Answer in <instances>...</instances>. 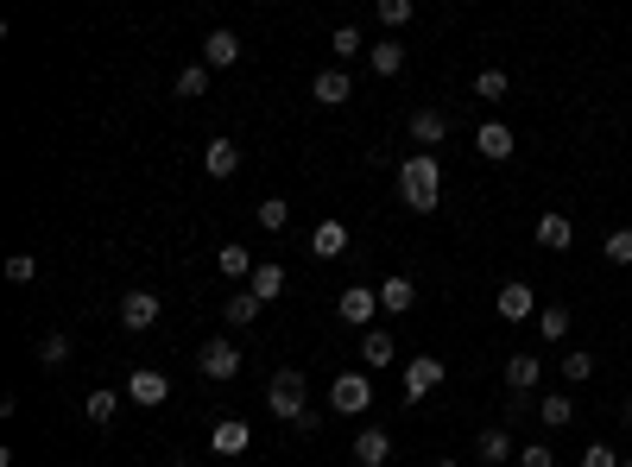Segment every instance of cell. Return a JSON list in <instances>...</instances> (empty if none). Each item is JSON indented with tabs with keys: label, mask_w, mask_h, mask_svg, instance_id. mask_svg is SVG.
<instances>
[{
	"label": "cell",
	"mask_w": 632,
	"mask_h": 467,
	"mask_svg": "<svg viewBox=\"0 0 632 467\" xmlns=\"http://www.w3.org/2000/svg\"><path fill=\"white\" fill-rule=\"evenodd\" d=\"M411 303H418V284H411L405 272H392V278L380 284V310H386V316H405Z\"/></svg>",
	"instance_id": "obj_20"
},
{
	"label": "cell",
	"mask_w": 632,
	"mask_h": 467,
	"mask_svg": "<svg viewBox=\"0 0 632 467\" xmlns=\"http://www.w3.org/2000/svg\"><path fill=\"white\" fill-rule=\"evenodd\" d=\"M538 417H544V430H563V423H576V398L550 392V398H538Z\"/></svg>",
	"instance_id": "obj_26"
},
{
	"label": "cell",
	"mask_w": 632,
	"mask_h": 467,
	"mask_svg": "<svg viewBox=\"0 0 632 467\" xmlns=\"http://www.w3.org/2000/svg\"><path fill=\"white\" fill-rule=\"evenodd\" d=\"M576 467H620V449H607V442H588Z\"/></svg>",
	"instance_id": "obj_39"
},
{
	"label": "cell",
	"mask_w": 632,
	"mask_h": 467,
	"mask_svg": "<svg viewBox=\"0 0 632 467\" xmlns=\"http://www.w3.org/2000/svg\"><path fill=\"white\" fill-rule=\"evenodd\" d=\"M260 228H266V234H285V228H291V202H285V196H266V202H260Z\"/></svg>",
	"instance_id": "obj_31"
},
{
	"label": "cell",
	"mask_w": 632,
	"mask_h": 467,
	"mask_svg": "<svg viewBox=\"0 0 632 467\" xmlns=\"http://www.w3.org/2000/svg\"><path fill=\"white\" fill-rule=\"evenodd\" d=\"M196 367H203L215 385H222V379H234V373H241V348H234L228 335H209L203 348H196Z\"/></svg>",
	"instance_id": "obj_4"
},
{
	"label": "cell",
	"mask_w": 632,
	"mask_h": 467,
	"mask_svg": "<svg viewBox=\"0 0 632 467\" xmlns=\"http://www.w3.org/2000/svg\"><path fill=\"white\" fill-rule=\"evenodd\" d=\"M563 379H569V385L595 379V354H563Z\"/></svg>",
	"instance_id": "obj_36"
},
{
	"label": "cell",
	"mask_w": 632,
	"mask_h": 467,
	"mask_svg": "<svg viewBox=\"0 0 632 467\" xmlns=\"http://www.w3.org/2000/svg\"><path fill=\"white\" fill-rule=\"evenodd\" d=\"M437 385H443V360H437V354H418V360L405 367V398H411V404L430 398Z\"/></svg>",
	"instance_id": "obj_8"
},
{
	"label": "cell",
	"mask_w": 632,
	"mask_h": 467,
	"mask_svg": "<svg viewBox=\"0 0 632 467\" xmlns=\"http://www.w3.org/2000/svg\"><path fill=\"white\" fill-rule=\"evenodd\" d=\"M260 310H266V303L253 297V291H234V297L222 303V322H228V329H253V322H260Z\"/></svg>",
	"instance_id": "obj_24"
},
{
	"label": "cell",
	"mask_w": 632,
	"mask_h": 467,
	"mask_svg": "<svg viewBox=\"0 0 632 467\" xmlns=\"http://www.w3.org/2000/svg\"><path fill=\"white\" fill-rule=\"evenodd\" d=\"M215 266H222V278H253V266H260V259H253L247 247H222V253H215Z\"/></svg>",
	"instance_id": "obj_27"
},
{
	"label": "cell",
	"mask_w": 632,
	"mask_h": 467,
	"mask_svg": "<svg viewBox=\"0 0 632 467\" xmlns=\"http://www.w3.org/2000/svg\"><path fill=\"white\" fill-rule=\"evenodd\" d=\"M310 95H316V108H348V101H354V76L342 64H329V70H316Z\"/></svg>",
	"instance_id": "obj_6"
},
{
	"label": "cell",
	"mask_w": 632,
	"mask_h": 467,
	"mask_svg": "<svg viewBox=\"0 0 632 467\" xmlns=\"http://www.w3.org/2000/svg\"><path fill=\"white\" fill-rule=\"evenodd\" d=\"M310 253H316V259H342V253H348V228H342V221H316Z\"/></svg>",
	"instance_id": "obj_23"
},
{
	"label": "cell",
	"mask_w": 632,
	"mask_h": 467,
	"mask_svg": "<svg viewBox=\"0 0 632 467\" xmlns=\"http://www.w3.org/2000/svg\"><path fill=\"white\" fill-rule=\"evenodd\" d=\"M474 455L487 467H500V461H519V442H512V430H481L474 436Z\"/></svg>",
	"instance_id": "obj_18"
},
{
	"label": "cell",
	"mask_w": 632,
	"mask_h": 467,
	"mask_svg": "<svg viewBox=\"0 0 632 467\" xmlns=\"http://www.w3.org/2000/svg\"><path fill=\"white\" fill-rule=\"evenodd\" d=\"M7 278H13V284H32V278H38V259H32V253H13V259H7Z\"/></svg>",
	"instance_id": "obj_40"
},
{
	"label": "cell",
	"mask_w": 632,
	"mask_h": 467,
	"mask_svg": "<svg viewBox=\"0 0 632 467\" xmlns=\"http://www.w3.org/2000/svg\"><path fill=\"white\" fill-rule=\"evenodd\" d=\"M538 379H544V360L538 354H512L506 360V392L512 398H531V392H538Z\"/></svg>",
	"instance_id": "obj_11"
},
{
	"label": "cell",
	"mask_w": 632,
	"mask_h": 467,
	"mask_svg": "<svg viewBox=\"0 0 632 467\" xmlns=\"http://www.w3.org/2000/svg\"><path fill=\"white\" fill-rule=\"evenodd\" d=\"M411 139H418L424 152L443 146V139H449V114L443 108H418V114H411Z\"/></svg>",
	"instance_id": "obj_17"
},
{
	"label": "cell",
	"mask_w": 632,
	"mask_h": 467,
	"mask_svg": "<svg viewBox=\"0 0 632 467\" xmlns=\"http://www.w3.org/2000/svg\"><path fill=\"white\" fill-rule=\"evenodd\" d=\"M165 398H171V379H165V373H152V367H133V373H127V404L152 411V404H165Z\"/></svg>",
	"instance_id": "obj_7"
},
{
	"label": "cell",
	"mask_w": 632,
	"mask_h": 467,
	"mask_svg": "<svg viewBox=\"0 0 632 467\" xmlns=\"http://www.w3.org/2000/svg\"><path fill=\"white\" fill-rule=\"evenodd\" d=\"M367 70H373V76H399V70H405V45H399V38L367 45Z\"/></svg>",
	"instance_id": "obj_25"
},
{
	"label": "cell",
	"mask_w": 632,
	"mask_h": 467,
	"mask_svg": "<svg viewBox=\"0 0 632 467\" xmlns=\"http://www.w3.org/2000/svg\"><path fill=\"white\" fill-rule=\"evenodd\" d=\"M493 310H500V322H538V291H531L525 278H506L500 297H493Z\"/></svg>",
	"instance_id": "obj_5"
},
{
	"label": "cell",
	"mask_w": 632,
	"mask_h": 467,
	"mask_svg": "<svg viewBox=\"0 0 632 467\" xmlns=\"http://www.w3.org/2000/svg\"><path fill=\"white\" fill-rule=\"evenodd\" d=\"M531 234H538V247H550V253L576 247V221H569V215H557V209H544V215H538V228H531Z\"/></svg>",
	"instance_id": "obj_13"
},
{
	"label": "cell",
	"mask_w": 632,
	"mask_h": 467,
	"mask_svg": "<svg viewBox=\"0 0 632 467\" xmlns=\"http://www.w3.org/2000/svg\"><path fill=\"white\" fill-rule=\"evenodd\" d=\"M474 95H481V101H500V95H506V70H481V76H474Z\"/></svg>",
	"instance_id": "obj_37"
},
{
	"label": "cell",
	"mask_w": 632,
	"mask_h": 467,
	"mask_svg": "<svg viewBox=\"0 0 632 467\" xmlns=\"http://www.w3.org/2000/svg\"><path fill=\"white\" fill-rule=\"evenodd\" d=\"M601 253H607V266H632V228H614Z\"/></svg>",
	"instance_id": "obj_35"
},
{
	"label": "cell",
	"mask_w": 632,
	"mask_h": 467,
	"mask_svg": "<svg viewBox=\"0 0 632 467\" xmlns=\"http://www.w3.org/2000/svg\"><path fill=\"white\" fill-rule=\"evenodd\" d=\"M620 423H626V430H632V398H626V404H620Z\"/></svg>",
	"instance_id": "obj_41"
},
{
	"label": "cell",
	"mask_w": 632,
	"mask_h": 467,
	"mask_svg": "<svg viewBox=\"0 0 632 467\" xmlns=\"http://www.w3.org/2000/svg\"><path fill=\"white\" fill-rule=\"evenodd\" d=\"M399 202L411 215H430L443 202V158L437 152H411L399 165Z\"/></svg>",
	"instance_id": "obj_1"
},
{
	"label": "cell",
	"mask_w": 632,
	"mask_h": 467,
	"mask_svg": "<svg viewBox=\"0 0 632 467\" xmlns=\"http://www.w3.org/2000/svg\"><path fill=\"white\" fill-rule=\"evenodd\" d=\"M329 404H335V417H361L367 404H373V379L354 367V373H335V385H329Z\"/></svg>",
	"instance_id": "obj_3"
},
{
	"label": "cell",
	"mask_w": 632,
	"mask_h": 467,
	"mask_svg": "<svg viewBox=\"0 0 632 467\" xmlns=\"http://www.w3.org/2000/svg\"><path fill=\"white\" fill-rule=\"evenodd\" d=\"M519 467H557V449H550V442H525V449H519Z\"/></svg>",
	"instance_id": "obj_38"
},
{
	"label": "cell",
	"mask_w": 632,
	"mask_h": 467,
	"mask_svg": "<svg viewBox=\"0 0 632 467\" xmlns=\"http://www.w3.org/2000/svg\"><path fill=\"white\" fill-rule=\"evenodd\" d=\"M247 442H253V423H247V417H222V423L209 430V449H215V455H241Z\"/></svg>",
	"instance_id": "obj_15"
},
{
	"label": "cell",
	"mask_w": 632,
	"mask_h": 467,
	"mask_svg": "<svg viewBox=\"0 0 632 467\" xmlns=\"http://www.w3.org/2000/svg\"><path fill=\"white\" fill-rule=\"evenodd\" d=\"M247 291L260 297V303H279V297H285V266L260 259V266H253V278H247Z\"/></svg>",
	"instance_id": "obj_22"
},
{
	"label": "cell",
	"mask_w": 632,
	"mask_h": 467,
	"mask_svg": "<svg viewBox=\"0 0 632 467\" xmlns=\"http://www.w3.org/2000/svg\"><path fill=\"white\" fill-rule=\"evenodd\" d=\"M64 360H70V335H64V329L38 341V367H64Z\"/></svg>",
	"instance_id": "obj_33"
},
{
	"label": "cell",
	"mask_w": 632,
	"mask_h": 467,
	"mask_svg": "<svg viewBox=\"0 0 632 467\" xmlns=\"http://www.w3.org/2000/svg\"><path fill=\"white\" fill-rule=\"evenodd\" d=\"M411 13H418V7H411V0H373V19H380V26H386V32H399V26H411Z\"/></svg>",
	"instance_id": "obj_28"
},
{
	"label": "cell",
	"mask_w": 632,
	"mask_h": 467,
	"mask_svg": "<svg viewBox=\"0 0 632 467\" xmlns=\"http://www.w3.org/2000/svg\"><path fill=\"white\" fill-rule=\"evenodd\" d=\"M474 152L493 158V165H506L512 158V127L506 120H481V127H474Z\"/></svg>",
	"instance_id": "obj_12"
},
{
	"label": "cell",
	"mask_w": 632,
	"mask_h": 467,
	"mask_svg": "<svg viewBox=\"0 0 632 467\" xmlns=\"http://www.w3.org/2000/svg\"><path fill=\"white\" fill-rule=\"evenodd\" d=\"M437 467H462V461H437Z\"/></svg>",
	"instance_id": "obj_42"
},
{
	"label": "cell",
	"mask_w": 632,
	"mask_h": 467,
	"mask_svg": "<svg viewBox=\"0 0 632 467\" xmlns=\"http://www.w3.org/2000/svg\"><path fill=\"white\" fill-rule=\"evenodd\" d=\"M203 171L209 177H234V171H241V146H234V139H209V146H203Z\"/></svg>",
	"instance_id": "obj_21"
},
{
	"label": "cell",
	"mask_w": 632,
	"mask_h": 467,
	"mask_svg": "<svg viewBox=\"0 0 632 467\" xmlns=\"http://www.w3.org/2000/svg\"><path fill=\"white\" fill-rule=\"evenodd\" d=\"M620 467H632V455H620Z\"/></svg>",
	"instance_id": "obj_43"
},
{
	"label": "cell",
	"mask_w": 632,
	"mask_h": 467,
	"mask_svg": "<svg viewBox=\"0 0 632 467\" xmlns=\"http://www.w3.org/2000/svg\"><path fill=\"white\" fill-rule=\"evenodd\" d=\"M329 51H335V64L348 70V57H361L367 45H361V26H335V38H329Z\"/></svg>",
	"instance_id": "obj_30"
},
{
	"label": "cell",
	"mask_w": 632,
	"mask_h": 467,
	"mask_svg": "<svg viewBox=\"0 0 632 467\" xmlns=\"http://www.w3.org/2000/svg\"><path fill=\"white\" fill-rule=\"evenodd\" d=\"M335 310H342V322H348V329H367V322H373V310H380V291H367V284H348Z\"/></svg>",
	"instance_id": "obj_10"
},
{
	"label": "cell",
	"mask_w": 632,
	"mask_h": 467,
	"mask_svg": "<svg viewBox=\"0 0 632 467\" xmlns=\"http://www.w3.org/2000/svg\"><path fill=\"white\" fill-rule=\"evenodd\" d=\"M209 64H184V70H177V95H184V101H196V95H209Z\"/></svg>",
	"instance_id": "obj_29"
},
{
	"label": "cell",
	"mask_w": 632,
	"mask_h": 467,
	"mask_svg": "<svg viewBox=\"0 0 632 467\" xmlns=\"http://www.w3.org/2000/svg\"><path fill=\"white\" fill-rule=\"evenodd\" d=\"M354 461H361V467H386V461H392V436L367 423V430L354 436Z\"/></svg>",
	"instance_id": "obj_19"
},
{
	"label": "cell",
	"mask_w": 632,
	"mask_h": 467,
	"mask_svg": "<svg viewBox=\"0 0 632 467\" xmlns=\"http://www.w3.org/2000/svg\"><path fill=\"white\" fill-rule=\"evenodd\" d=\"M158 310H165V303H158L152 291H127L121 297V329H133V335H146L152 322H158Z\"/></svg>",
	"instance_id": "obj_9"
},
{
	"label": "cell",
	"mask_w": 632,
	"mask_h": 467,
	"mask_svg": "<svg viewBox=\"0 0 632 467\" xmlns=\"http://www.w3.org/2000/svg\"><path fill=\"white\" fill-rule=\"evenodd\" d=\"M203 64H209V70H234V64H241V38H234L228 26H215V32L203 38Z\"/></svg>",
	"instance_id": "obj_14"
},
{
	"label": "cell",
	"mask_w": 632,
	"mask_h": 467,
	"mask_svg": "<svg viewBox=\"0 0 632 467\" xmlns=\"http://www.w3.org/2000/svg\"><path fill=\"white\" fill-rule=\"evenodd\" d=\"M538 335L544 341H563L569 335V310H563V303H544V310H538Z\"/></svg>",
	"instance_id": "obj_32"
},
{
	"label": "cell",
	"mask_w": 632,
	"mask_h": 467,
	"mask_svg": "<svg viewBox=\"0 0 632 467\" xmlns=\"http://www.w3.org/2000/svg\"><path fill=\"white\" fill-rule=\"evenodd\" d=\"M392 360H399L392 335H386V329H367V335H361V373H386Z\"/></svg>",
	"instance_id": "obj_16"
},
{
	"label": "cell",
	"mask_w": 632,
	"mask_h": 467,
	"mask_svg": "<svg viewBox=\"0 0 632 467\" xmlns=\"http://www.w3.org/2000/svg\"><path fill=\"white\" fill-rule=\"evenodd\" d=\"M266 411L279 417V423H298L310 411V379L298 367H279V373H272V385H266Z\"/></svg>",
	"instance_id": "obj_2"
},
{
	"label": "cell",
	"mask_w": 632,
	"mask_h": 467,
	"mask_svg": "<svg viewBox=\"0 0 632 467\" xmlns=\"http://www.w3.org/2000/svg\"><path fill=\"white\" fill-rule=\"evenodd\" d=\"M89 423H114V411H121V392H89Z\"/></svg>",
	"instance_id": "obj_34"
}]
</instances>
